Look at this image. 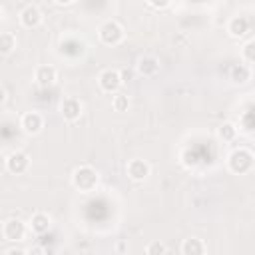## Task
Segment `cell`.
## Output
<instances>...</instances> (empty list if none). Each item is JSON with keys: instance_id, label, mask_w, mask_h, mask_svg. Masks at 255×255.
Masks as SVG:
<instances>
[{"instance_id": "cell-1", "label": "cell", "mask_w": 255, "mask_h": 255, "mask_svg": "<svg viewBox=\"0 0 255 255\" xmlns=\"http://www.w3.org/2000/svg\"><path fill=\"white\" fill-rule=\"evenodd\" d=\"M72 183L80 191H92L98 185V171L92 165H80L72 173Z\"/></svg>"}, {"instance_id": "cell-2", "label": "cell", "mask_w": 255, "mask_h": 255, "mask_svg": "<svg viewBox=\"0 0 255 255\" xmlns=\"http://www.w3.org/2000/svg\"><path fill=\"white\" fill-rule=\"evenodd\" d=\"M253 153L245 147H239V149H233L227 157V165L233 173H247L251 167H253Z\"/></svg>"}, {"instance_id": "cell-3", "label": "cell", "mask_w": 255, "mask_h": 255, "mask_svg": "<svg viewBox=\"0 0 255 255\" xmlns=\"http://www.w3.org/2000/svg\"><path fill=\"white\" fill-rule=\"evenodd\" d=\"M98 36H100V40H102L106 46H118V44L124 40V28H122L116 20H106V22L100 26Z\"/></svg>"}, {"instance_id": "cell-4", "label": "cell", "mask_w": 255, "mask_h": 255, "mask_svg": "<svg viewBox=\"0 0 255 255\" xmlns=\"http://www.w3.org/2000/svg\"><path fill=\"white\" fill-rule=\"evenodd\" d=\"M122 74L118 72V70H112V68H108V70H104L100 76H98V84H100V88L106 92V94H114V92H118V88L122 86Z\"/></svg>"}, {"instance_id": "cell-5", "label": "cell", "mask_w": 255, "mask_h": 255, "mask_svg": "<svg viewBox=\"0 0 255 255\" xmlns=\"http://www.w3.org/2000/svg\"><path fill=\"white\" fill-rule=\"evenodd\" d=\"M2 235L8 241H22L26 237V225H24V221H20L16 217L6 219L4 225H2Z\"/></svg>"}, {"instance_id": "cell-6", "label": "cell", "mask_w": 255, "mask_h": 255, "mask_svg": "<svg viewBox=\"0 0 255 255\" xmlns=\"http://www.w3.org/2000/svg\"><path fill=\"white\" fill-rule=\"evenodd\" d=\"M135 70H137L139 76L151 78V76H155V74L159 72V60H157L155 56H151V54L141 56V58L137 60V64H135Z\"/></svg>"}, {"instance_id": "cell-7", "label": "cell", "mask_w": 255, "mask_h": 255, "mask_svg": "<svg viewBox=\"0 0 255 255\" xmlns=\"http://www.w3.org/2000/svg\"><path fill=\"white\" fill-rule=\"evenodd\" d=\"M20 126H22V129H24L26 133L34 135V133H38V131L44 128V118H42L38 112H26V114L22 116V120H20Z\"/></svg>"}, {"instance_id": "cell-8", "label": "cell", "mask_w": 255, "mask_h": 255, "mask_svg": "<svg viewBox=\"0 0 255 255\" xmlns=\"http://www.w3.org/2000/svg\"><path fill=\"white\" fill-rule=\"evenodd\" d=\"M28 165H30V157L24 151H14L6 159V169L10 173H24L28 169Z\"/></svg>"}, {"instance_id": "cell-9", "label": "cell", "mask_w": 255, "mask_h": 255, "mask_svg": "<svg viewBox=\"0 0 255 255\" xmlns=\"http://www.w3.org/2000/svg\"><path fill=\"white\" fill-rule=\"evenodd\" d=\"M126 171L133 181H143L149 175V163L143 159H131V161H128Z\"/></svg>"}, {"instance_id": "cell-10", "label": "cell", "mask_w": 255, "mask_h": 255, "mask_svg": "<svg viewBox=\"0 0 255 255\" xmlns=\"http://www.w3.org/2000/svg\"><path fill=\"white\" fill-rule=\"evenodd\" d=\"M60 112H62V116H64L68 122H76V120L82 116V102L76 100V98H66V100L60 104Z\"/></svg>"}, {"instance_id": "cell-11", "label": "cell", "mask_w": 255, "mask_h": 255, "mask_svg": "<svg viewBox=\"0 0 255 255\" xmlns=\"http://www.w3.org/2000/svg\"><path fill=\"white\" fill-rule=\"evenodd\" d=\"M20 22H22V26H26V28H36V26L42 22V12H40V8L34 6V4H28V6L20 12Z\"/></svg>"}, {"instance_id": "cell-12", "label": "cell", "mask_w": 255, "mask_h": 255, "mask_svg": "<svg viewBox=\"0 0 255 255\" xmlns=\"http://www.w3.org/2000/svg\"><path fill=\"white\" fill-rule=\"evenodd\" d=\"M34 78H36V82H38L40 86L48 88V86H52V84L56 82L58 72H56L54 66H38L36 72H34Z\"/></svg>"}, {"instance_id": "cell-13", "label": "cell", "mask_w": 255, "mask_h": 255, "mask_svg": "<svg viewBox=\"0 0 255 255\" xmlns=\"http://www.w3.org/2000/svg\"><path fill=\"white\" fill-rule=\"evenodd\" d=\"M227 32L233 36V38H241L249 32V20L245 16H233L227 24Z\"/></svg>"}, {"instance_id": "cell-14", "label": "cell", "mask_w": 255, "mask_h": 255, "mask_svg": "<svg viewBox=\"0 0 255 255\" xmlns=\"http://www.w3.org/2000/svg\"><path fill=\"white\" fill-rule=\"evenodd\" d=\"M50 225H52L50 215H46V213H42V211L34 213V215H32V219H30V229H32L34 233H38V235L46 233V231L50 229Z\"/></svg>"}, {"instance_id": "cell-15", "label": "cell", "mask_w": 255, "mask_h": 255, "mask_svg": "<svg viewBox=\"0 0 255 255\" xmlns=\"http://www.w3.org/2000/svg\"><path fill=\"white\" fill-rule=\"evenodd\" d=\"M205 253V245L201 239L197 237H187L181 243V255H203Z\"/></svg>"}, {"instance_id": "cell-16", "label": "cell", "mask_w": 255, "mask_h": 255, "mask_svg": "<svg viewBox=\"0 0 255 255\" xmlns=\"http://www.w3.org/2000/svg\"><path fill=\"white\" fill-rule=\"evenodd\" d=\"M229 78H231L233 84H239V86H241V84H247V82L251 80V68H249L247 64H237V66L231 68Z\"/></svg>"}, {"instance_id": "cell-17", "label": "cell", "mask_w": 255, "mask_h": 255, "mask_svg": "<svg viewBox=\"0 0 255 255\" xmlns=\"http://www.w3.org/2000/svg\"><path fill=\"white\" fill-rule=\"evenodd\" d=\"M12 48H16V36L12 32H2L0 34V52L10 54Z\"/></svg>"}, {"instance_id": "cell-18", "label": "cell", "mask_w": 255, "mask_h": 255, "mask_svg": "<svg viewBox=\"0 0 255 255\" xmlns=\"http://www.w3.org/2000/svg\"><path fill=\"white\" fill-rule=\"evenodd\" d=\"M241 56H243L245 62L255 64V40H247V42L243 44V48H241Z\"/></svg>"}, {"instance_id": "cell-19", "label": "cell", "mask_w": 255, "mask_h": 255, "mask_svg": "<svg viewBox=\"0 0 255 255\" xmlns=\"http://www.w3.org/2000/svg\"><path fill=\"white\" fill-rule=\"evenodd\" d=\"M217 133H219V137H221V139H225V141H231V139L235 137L237 129H235V126H233V124L225 122V124H223L219 129H217Z\"/></svg>"}, {"instance_id": "cell-20", "label": "cell", "mask_w": 255, "mask_h": 255, "mask_svg": "<svg viewBox=\"0 0 255 255\" xmlns=\"http://www.w3.org/2000/svg\"><path fill=\"white\" fill-rule=\"evenodd\" d=\"M112 106H114L116 112H126L128 106H129V100H128L126 94H116L114 100H112Z\"/></svg>"}, {"instance_id": "cell-21", "label": "cell", "mask_w": 255, "mask_h": 255, "mask_svg": "<svg viewBox=\"0 0 255 255\" xmlns=\"http://www.w3.org/2000/svg\"><path fill=\"white\" fill-rule=\"evenodd\" d=\"M145 253L147 255H163L165 253V245L161 241H149L147 247H145Z\"/></svg>"}, {"instance_id": "cell-22", "label": "cell", "mask_w": 255, "mask_h": 255, "mask_svg": "<svg viewBox=\"0 0 255 255\" xmlns=\"http://www.w3.org/2000/svg\"><path fill=\"white\" fill-rule=\"evenodd\" d=\"M28 255H48V251L42 245H34V247L28 249Z\"/></svg>"}, {"instance_id": "cell-23", "label": "cell", "mask_w": 255, "mask_h": 255, "mask_svg": "<svg viewBox=\"0 0 255 255\" xmlns=\"http://www.w3.org/2000/svg\"><path fill=\"white\" fill-rule=\"evenodd\" d=\"M6 255H28V251H24V249H20V247H12V249L6 251Z\"/></svg>"}, {"instance_id": "cell-24", "label": "cell", "mask_w": 255, "mask_h": 255, "mask_svg": "<svg viewBox=\"0 0 255 255\" xmlns=\"http://www.w3.org/2000/svg\"><path fill=\"white\" fill-rule=\"evenodd\" d=\"M149 6H155V8H165L167 6V2H159V4H155V2H147Z\"/></svg>"}]
</instances>
